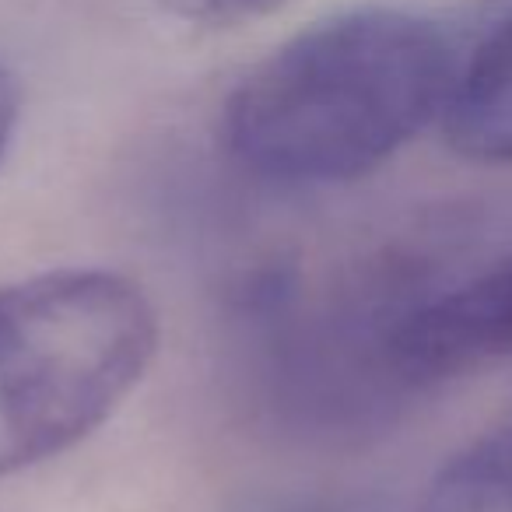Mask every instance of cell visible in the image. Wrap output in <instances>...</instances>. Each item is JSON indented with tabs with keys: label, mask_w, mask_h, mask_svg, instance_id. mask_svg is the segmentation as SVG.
<instances>
[{
	"label": "cell",
	"mask_w": 512,
	"mask_h": 512,
	"mask_svg": "<svg viewBox=\"0 0 512 512\" xmlns=\"http://www.w3.org/2000/svg\"><path fill=\"white\" fill-rule=\"evenodd\" d=\"M442 120L460 158L512 165V15L460 67Z\"/></svg>",
	"instance_id": "277c9868"
},
{
	"label": "cell",
	"mask_w": 512,
	"mask_h": 512,
	"mask_svg": "<svg viewBox=\"0 0 512 512\" xmlns=\"http://www.w3.org/2000/svg\"><path fill=\"white\" fill-rule=\"evenodd\" d=\"M383 362L386 376L407 390L512 362V256L400 309L386 327Z\"/></svg>",
	"instance_id": "3957f363"
},
{
	"label": "cell",
	"mask_w": 512,
	"mask_h": 512,
	"mask_svg": "<svg viewBox=\"0 0 512 512\" xmlns=\"http://www.w3.org/2000/svg\"><path fill=\"white\" fill-rule=\"evenodd\" d=\"M456 74L453 43L428 18L344 11L246 71L221 109V137L242 169L271 183H351L446 113Z\"/></svg>",
	"instance_id": "6da1fadb"
},
{
	"label": "cell",
	"mask_w": 512,
	"mask_h": 512,
	"mask_svg": "<svg viewBox=\"0 0 512 512\" xmlns=\"http://www.w3.org/2000/svg\"><path fill=\"white\" fill-rule=\"evenodd\" d=\"M285 4L288 0H162L169 15L204 29H232V25L271 15Z\"/></svg>",
	"instance_id": "8992f818"
},
{
	"label": "cell",
	"mask_w": 512,
	"mask_h": 512,
	"mask_svg": "<svg viewBox=\"0 0 512 512\" xmlns=\"http://www.w3.org/2000/svg\"><path fill=\"white\" fill-rule=\"evenodd\" d=\"M418 512H512V421L442 463Z\"/></svg>",
	"instance_id": "5b68a950"
},
{
	"label": "cell",
	"mask_w": 512,
	"mask_h": 512,
	"mask_svg": "<svg viewBox=\"0 0 512 512\" xmlns=\"http://www.w3.org/2000/svg\"><path fill=\"white\" fill-rule=\"evenodd\" d=\"M158 309L134 278L57 267L0 285V477L99 432L158 355Z\"/></svg>",
	"instance_id": "7a4b0ae2"
},
{
	"label": "cell",
	"mask_w": 512,
	"mask_h": 512,
	"mask_svg": "<svg viewBox=\"0 0 512 512\" xmlns=\"http://www.w3.org/2000/svg\"><path fill=\"white\" fill-rule=\"evenodd\" d=\"M18 120H22V85L8 67L0 64V162L8 155L11 141H15Z\"/></svg>",
	"instance_id": "52a82bcc"
}]
</instances>
